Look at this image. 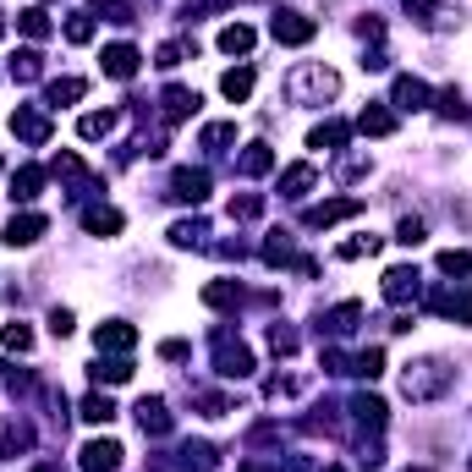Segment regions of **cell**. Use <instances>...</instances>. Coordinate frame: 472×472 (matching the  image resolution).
<instances>
[{"instance_id": "cell-47", "label": "cell", "mask_w": 472, "mask_h": 472, "mask_svg": "<svg viewBox=\"0 0 472 472\" xmlns=\"http://www.w3.org/2000/svg\"><path fill=\"white\" fill-rule=\"evenodd\" d=\"M181 60H187V44H160V60H154V67H181Z\"/></svg>"}, {"instance_id": "cell-52", "label": "cell", "mask_w": 472, "mask_h": 472, "mask_svg": "<svg viewBox=\"0 0 472 472\" xmlns=\"http://www.w3.org/2000/svg\"><path fill=\"white\" fill-rule=\"evenodd\" d=\"M34 472H67V467H55V461H39V467H34Z\"/></svg>"}, {"instance_id": "cell-3", "label": "cell", "mask_w": 472, "mask_h": 472, "mask_svg": "<svg viewBox=\"0 0 472 472\" xmlns=\"http://www.w3.org/2000/svg\"><path fill=\"white\" fill-rule=\"evenodd\" d=\"M214 373H226V380H247L253 373V352L231 330H214Z\"/></svg>"}, {"instance_id": "cell-32", "label": "cell", "mask_w": 472, "mask_h": 472, "mask_svg": "<svg viewBox=\"0 0 472 472\" xmlns=\"http://www.w3.org/2000/svg\"><path fill=\"white\" fill-rule=\"evenodd\" d=\"M39 72H44V55H39V50H17V55H12V77H17V83H34Z\"/></svg>"}, {"instance_id": "cell-40", "label": "cell", "mask_w": 472, "mask_h": 472, "mask_svg": "<svg viewBox=\"0 0 472 472\" xmlns=\"http://www.w3.org/2000/svg\"><path fill=\"white\" fill-rule=\"evenodd\" d=\"M297 253H292V236L286 231H269V242H264V264H292Z\"/></svg>"}, {"instance_id": "cell-18", "label": "cell", "mask_w": 472, "mask_h": 472, "mask_svg": "<svg viewBox=\"0 0 472 472\" xmlns=\"http://www.w3.org/2000/svg\"><path fill=\"white\" fill-rule=\"evenodd\" d=\"M346 138H352V127H346V121H324V127H313V132H308V148L335 154V148H346Z\"/></svg>"}, {"instance_id": "cell-44", "label": "cell", "mask_w": 472, "mask_h": 472, "mask_svg": "<svg viewBox=\"0 0 472 472\" xmlns=\"http://www.w3.org/2000/svg\"><path fill=\"white\" fill-rule=\"evenodd\" d=\"M67 39H72V44H88V39H93V17H88V12H72V17H67Z\"/></svg>"}, {"instance_id": "cell-55", "label": "cell", "mask_w": 472, "mask_h": 472, "mask_svg": "<svg viewBox=\"0 0 472 472\" xmlns=\"http://www.w3.org/2000/svg\"><path fill=\"white\" fill-rule=\"evenodd\" d=\"M324 472H340V467H324Z\"/></svg>"}, {"instance_id": "cell-13", "label": "cell", "mask_w": 472, "mask_h": 472, "mask_svg": "<svg viewBox=\"0 0 472 472\" xmlns=\"http://www.w3.org/2000/svg\"><path fill=\"white\" fill-rule=\"evenodd\" d=\"M428 308H434V313H445V319L472 324V286H467V292H428Z\"/></svg>"}, {"instance_id": "cell-48", "label": "cell", "mask_w": 472, "mask_h": 472, "mask_svg": "<svg viewBox=\"0 0 472 472\" xmlns=\"http://www.w3.org/2000/svg\"><path fill=\"white\" fill-rule=\"evenodd\" d=\"M368 171V160H363V154H346V160H340V181H357Z\"/></svg>"}, {"instance_id": "cell-28", "label": "cell", "mask_w": 472, "mask_h": 472, "mask_svg": "<svg viewBox=\"0 0 472 472\" xmlns=\"http://www.w3.org/2000/svg\"><path fill=\"white\" fill-rule=\"evenodd\" d=\"M220 93H226V100H247V93H253V67H236V72H226L220 77Z\"/></svg>"}, {"instance_id": "cell-34", "label": "cell", "mask_w": 472, "mask_h": 472, "mask_svg": "<svg viewBox=\"0 0 472 472\" xmlns=\"http://www.w3.org/2000/svg\"><path fill=\"white\" fill-rule=\"evenodd\" d=\"M204 236H209L204 220H176V226H171V242L176 247H204Z\"/></svg>"}, {"instance_id": "cell-39", "label": "cell", "mask_w": 472, "mask_h": 472, "mask_svg": "<svg viewBox=\"0 0 472 472\" xmlns=\"http://www.w3.org/2000/svg\"><path fill=\"white\" fill-rule=\"evenodd\" d=\"M17 28L28 39H50V17L39 12V6H28V12H17Z\"/></svg>"}, {"instance_id": "cell-50", "label": "cell", "mask_w": 472, "mask_h": 472, "mask_svg": "<svg viewBox=\"0 0 472 472\" xmlns=\"http://www.w3.org/2000/svg\"><path fill=\"white\" fill-rule=\"evenodd\" d=\"M160 357H171V363H181V357H187V340H165V346H160Z\"/></svg>"}, {"instance_id": "cell-36", "label": "cell", "mask_w": 472, "mask_h": 472, "mask_svg": "<svg viewBox=\"0 0 472 472\" xmlns=\"http://www.w3.org/2000/svg\"><path fill=\"white\" fill-rule=\"evenodd\" d=\"M204 302L209 308H236L242 302V286H236V280H214V286H204Z\"/></svg>"}, {"instance_id": "cell-31", "label": "cell", "mask_w": 472, "mask_h": 472, "mask_svg": "<svg viewBox=\"0 0 472 472\" xmlns=\"http://www.w3.org/2000/svg\"><path fill=\"white\" fill-rule=\"evenodd\" d=\"M88 12H93V17H105V22H116V28H127V22H138V17H132V6H127V0H88Z\"/></svg>"}, {"instance_id": "cell-5", "label": "cell", "mask_w": 472, "mask_h": 472, "mask_svg": "<svg viewBox=\"0 0 472 472\" xmlns=\"http://www.w3.org/2000/svg\"><path fill=\"white\" fill-rule=\"evenodd\" d=\"M269 34H275L280 44H308L313 34H319V22H313L308 12H275V17H269Z\"/></svg>"}, {"instance_id": "cell-33", "label": "cell", "mask_w": 472, "mask_h": 472, "mask_svg": "<svg viewBox=\"0 0 472 472\" xmlns=\"http://www.w3.org/2000/svg\"><path fill=\"white\" fill-rule=\"evenodd\" d=\"M77 418H83V423H110V418H116V401H110V396H83Z\"/></svg>"}, {"instance_id": "cell-10", "label": "cell", "mask_w": 472, "mask_h": 472, "mask_svg": "<svg viewBox=\"0 0 472 472\" xmlns=\"http://www.w3.org/2000/svg\"><path fill=\"white\" fill-rule=\"evenodd\" d=\"M12 132L22 138V143H50V116L44 110H28V105H17V116H12Z\"/></svg>"}, {"instance_id": "cell-20", "label": "cell", "mask_w": 472, "mask_h": 472, "mask_svg": "<svg viewBox=\"0 0 472 472\" xmlns=\"http://www.w3.org/2000/svg\"><path fill=\"white\" fill-rule=\"evenodd\" d=\"M357 324H363V308H357V302H340V308L324 313V324H319V330H330V335H352Z\"/></svg>"}, {"instance_id": "cell-1", "label": "cell", "mask_w": 472, "mask_h": 472, "mask_svg": "<svg viewBox=\"0 0 472 472\" xmlns=\"http://www.w3.org/2000/svg\"><path fill=\"white\" fill-rule=\"evenodd\" d=\"M451 380H456V373L439 363V357H423V363H406L401 390H406V401H434V396L451 390Z\"/></svg>"}, {"instance_id": "cell-46", "label": "cell", "mask_w": 472, "mask_h": 472, "mask_svg": "<svg viewBox=\"0 0 472 472\" xmlns=\"http://www.w3.org/2000/svg\"><path fill=\"white\" fill-rule=\"evenodd\" d=\"M269 346H275L280 357H292V352H297V330H286V324H269Z\"/></svg>"}, {"instance_id": "cell-41", "label": "cell", "mask_w": 472, "mask_h": 472, "mask_svg": "<svg viewBox=\"0 0 472 472\" xmlns=\"http://www.w3.org/2000/svg\"><path fill=\"white\" fill-rule=\"evenodd\" d=\"M439 275H472V253L467 247H445L439 253Z\"/></svg>"}, {"instance_id": "cell-12", "label": "cell", "mask_w": 472, "mask_h": 472, "mask_svg": "<svg viewBox=\"0 0 472 472\" xmlns=\"http://www.w3.org/2000/svg\"><path fill=\"white\" fill-rule=\"evenodd\" d=\"M121 456H127V451H121L116 439H88V445H83V472H116Z\"/></svg>"}, {"instance_id": "cell-29", "label": "cell", "mask_w": 472, "mask_h": 472, "mask_svg": "<svg viewBox=\"0 0 472 472\" xmlns=\"http://www.w3.org/2000/svg\"><path fill=\"white\" fill-rule=\"evenodd\" d=\"M209 154H226L231 143H236V127H231V121H209V127H204V138H198Z\"/></svg>"}, {"instance_id": "cell-42", "label": "cell", "mask_w": 472, "mask_h": 472, "mask_svg": "<svg viewBox=\"0 0 472 472\" xmlns=\"http://www.w3.org/2000/svg\"><path fill=\"white\" fill-rule=\"evenodd\" d=\"M0 346H6V352H28V346H34V330H28V324H6V330H0Z\"/></svg>"}, {"instance_id": "cell-15", "label": "cell", "mask_w": 472, "mask_h": 472, "mask_svg": "<svg viewBox=\"0 0 472 472\" xmlns=\"http://www.w3.org/2000/svg\"><path fill=\"white\" fill-rule=\"evenodd\" d=\"M44 231H50V220H44V214H12V226H6V242H12V247H34Z\"/></svg>"}, {"instance_id": "cell-7", "label": "cell", "mask_w": 472, "mask_h": 472, "mask_svg": "<svg viewBox=\"0 0 472 472\" xmlns=\"http://www.w3.org/2000/svg\"><path fill=\"white\" fill-rule=\"evenodd\" d=\"M93 346H100V352H132V346H138V330L127 324V319H105L100 330H93Z\"/></svg>"}, {"instance_id": "cell-14", "label": "cell", "mask_w": 472, "mask_h": 472, "mask_svg": "<svg viewBox=\"0 0 472 472\" xmlns=\"http://www.w3.org/2000/svg\"><path fill=\"white\" fill-rule=\"evenodd\" d=\"M390 100H396V110H428V83L423 77H396V88H390Z\"/></svg>"}, {"instance_id": "cell-45", "label": "cell", "mask_w": 472, "mask_h": 472, "mask_svg": "<svg viewBox=\"0 0 472 472\" xmlns=\"http://www.w3.org/2000/svg\"><path fill=\"white\" fill-rule=\"evenodd\" d=\"M264 214V198L247 193V198H231V220H259Z\"/></svg>"}, {"instance_id": "cell-43", "label": "cell", "mask_w": 472, "mask_h": 472, "mask_svg": "<svg viewBox=\"0 0 472 472\" xmlns=\"http://www.w3.org/2000/svg\"><path fill=\"white\" fill-rule=\"evenodd\" d=\"M423 236H428V226H423V220H418V214H406V220H401V226H396V242H401V247H418Z\"/></svg>"}, {"instance_id": "cell-19", "label": "cell", "mask_w": 472, "mask_h": 472, "mask_svg": "<svg viewBox=\"0 0 472 472\" xmlns=\"http://www.w3.org/2000/svg\"><path fill=\"white\" fill-rule=\"evenodd\" d=\"M357 132H363V138H390V132H396V116H390L385 105H368V110L357 116Z\"/></svg>"}, {"instance_id": "cell-21", "label": "cell", "mask_w": 472, "mask_h": 472, "mask_svg": "<svg viewBox=\"0 0 472 472\" xmlns=\"http://www.w3.org/2000/svg\"><path fill=\"white\" fill-rule=\"evenodd\" d=\"M352 418H357V423H368V428H385L390 406H385L380 396H368V390H363V396H352Z\"/></svg>"}, {"instance_id": "cell-27", "label": "cell", "mask_w": 472, "mask_h": 472, "mask_svg": "<svg viewBox=\"0 0 472 472\" xmlns=\"http://www.w3.org/2000/svg\"><path fill=\"white\" fill-rule=\"evenodd\" d=\"M77 132H83L88 143H93V138H110V132H116V110H88V116L77 121Z\"/></svg>"}, {"instance_id": "cell-25", "label": "cell", "mask_w": 472, "mask_h": 472, "mask_svg": "<svg viewBox=\"0 0 472 472\" xmlns=\"http://www.w3.org/2000/svg\"><path fill=\"white\" fill-rule=\"evenodd\" d=\"M406 17H412L418 28H434V34H439V28H451V12H439L434 0H406Z\"/></svg>"}, {"instance_id": "cell-53", "label": "cell", "mask_w": 472, "mask_h": 472, "mask_svg": "<svg viewBox=\"0 0 472 472\" xmlns=\"http://www.w3.org/2000/svg\"><path fill=\"white\" fill-rule=\"evenodd\" d=\"M0 34H6V17H0Z\"/></svg>"}, {"instance_id": "cell-2", "label": "cell", "mask_w": 472, "mask_h": 472, "mask_svg": "<svg viewBox=\"0 0 472 472\" xmlns=\"http://www.w3.org/2000/svg\"><path fill=\"white\" fill-rule=\"evenodd\" d=\"M286 93H292V105H324V100L340 93V77L330 67H297L286 77Z\"/></svg>"}, {"instance_id": "cell-26", "label": "cell", "mask_w": 472, "mask_h": 472, "mask_svg": "<svg viewBox=\"0 0 472 472\" xmlns=\"http://www.w3.org/2000/svg\"><path fill=\"white\" fill-rule=\"evenodd\" d=\"M160 105H165V116H171V121H187V116H193L204 100H198L193 88H165V100H160Z\"/></svg>"}, {"instance_id": "cell-51", "label": "cell", "mask_w": 472, "mask_h": 472, "mask_svg": "<svg viewBox=\"0 0 472 472\" xmlns=\"http://www.w3.org/2000/svg\"><path fill=\"white\" fill-rule=\"evenodd\" d=\"M286 472H313V467H308L302 456H292V461H286Z\"/></svg>"}, {"instance_id": "cell-30", "label": "cell", "mask_w": 472, "mask_h": 472, "mask_svg": "<svg viewBox=\"0 0 472 472\" xmlns=\"http://www.w3.org/2000/svg\"><path fill=\"white\" fill-rule=\"evenodd\" d=\"M93 380H100V385H127L132 380V363L127 357H105V363H93Z\"/></svg>"}, {"instance_id": "cell-4", "label": "cell", "mask_w": 472, "mask_h": 472, "mask_svg": "<svg viewBox=\"0 0 472 472\" xmlns=\"http://www.w3.org/2000/svg\"><path fill=\"white\" fill-rule=\"evenodd\" d=\"M352 214H363V198H330V204H313L302 214V226L308 231H330V226H340V220H352Z\"/></svg>"}, {"instance_id": "cell-49", "label": "cell", "mask_w": 472, "mask_h": 472, "mask_svg": "<svg viewBox=\"0 0 472 472\" xmlns=\"http://www.w3.org/2000/svg\"><path fill=\"white\" fill-rule=\"evenodd\" d=\"M50 335H60V340L72 335V313H67V308H55V313H50Z\"/></svg>"}, {"instance_id": "cell-22", "label": "cell", "mask_w": 472, "mask_h": 472, "mask_svg": "<svg viewBox=\"0 0 472 472\" xmlns=\"http://www.w3.org/2000/svg\"><path fill=\"white\" fill-rule=\"evenodd\" d=\"M313 181H319V171H313V165H292L286 176H280V198H308Z\"/></svg>"}, {"instance_id": "cell-38", "label": "cell", "mask_w": 472, "mask_h": 472, "mask_svg": "<svg viewBox=\"0 0 472 472\" xmlns=\"http://www.w3.org/2000/svg\"><path fill=\"white\" fill-rule=\"evenodd\" d=\"M83 93H88L83 77H60V83H50V105H77Z\"/></svg>"}, {"instance_id": "cell-37", "label": "cell", "mask_w": 472, "mask_h": 472, "mask_svg": "<svg viewBox=\"0 0 472 472\" xmlns=\"http://www.w3.org/2000/svg\"><path fill=\"white\" fill-rule=\"evenodd\" d=\"M352 373H357V380H380V373H385V352H380V346L357 352V357H352Z\"/></svg>"}, {"instance_id": "cell-54", "label": "cell", "mask_w": 472, "mask_h": 472, "mask_svg": "<svg viewBox=\"0 0 472 472\" xmlns=\"http://www.w3.org/2000/svg\"><path fill=\"white\" fill-rule=\"evenodd\" d=\"M242 472H259V467H242Z\"/></svg>"}, {"instance_id": "cell-56", "label": "cell", "mask_w": 472, "mask_h": 472, "mask_svg": "<svg viewBox=\"0 0 472 472\" xmlns=\"http://www.w3.org/2000/svg\"><path fill=\"white\" fill-rule=\"evenodd\" d=\"M418 472H423V467H418Z\"/></svg>"}, {"instance_id": "cell-11", "label": "cell", "mask_w": 472, "mask_h": 472, "mask_svg": "<svg viewBox=\"0 0 472 472\" xmlns=\"http://www.w3.org/2000/svg\"><path fill=\"white\" fill-rule=\"evenodd\" d=\"M171 198L198 209V204L209 198V171H176V176H171Z\"/></svg>"}, {"instance_id": "cell-17", "label": "cell", "mask_w": 472, "mask_h": 472, "mask_svg": "<svg viewBox=\"0 0 472 472\" xmlns=\"http://www.w3.org/2000/svg\"><path fill=\"white\" fill-rule=\"evenodd\" d=\"M236 171H242V176H269V171H275V148H269V143H247L242 160H236Z\"/></svg>"}, {"instance_id": "cell-9", "label": "cell", "mask_w": 472, "mask_h": 472, "mask_svg": "<svg viewBox=\"0 0 472 472\" xmlns=\"http://www.w3.org/2000/svg\"><path fill=\"white\" fill-rule=\"evenodd\" d=\"M138 50L132 44H105V55H100V67H105V77H116V83H132L138 77Z\"/></svg>"}, {"instance_id": "cell-16", "label": "cell", "mask_w": 472, "mask_h": 472, "mask_svg": "<svg viewBox=\"0 0 472 472\" xmlns=\"http://www.w3.org/2000/svg\"><path fill=\"white\" fill-rule=\"evenodd\" d=\"M121 226H127V220H121V209H110V204H100V209L83 214V231H88V236H116Z\"/></svg>"}, {"instance_id": "cell-24", "label": "cell", "mask_w": 472, "mask_h": 472, "mask_svg": "<svg viewBox=\"0 0 472 472\" xmlns=\"http://www.w3.org/2000/svg\"><path fill=\"white\" fill-rule=\"evenodd\" d=\"M39 187H44V171H39V165H22V171L12 176V198H17V204H34Z\"/></svg>"}, {"instance_id": "cell-8", "label": "cell", "mask_w": 472, "mask_h": 472, "mask_svg": "<svg viewBox=\"0 0 472 472\" xmlns=\"http://www.w3.org/2000/svg\"><path fill=\"white\" fill-rule=\"evenodd\" d=\"M132 418H138V428H143V434H154V439L171 434V423H176V418H171V406H165L160 396H143V401L132 406Z\"/></svg>"}, {"instance_id": "cell-35", "label": "cell", "mask_w": 472, "mask_h": 472, "mask_svg": "<svg viewBox=\"0 0 472 472\" xmlns=\"http://www.w3.org/2000/svg\"><path fill=\"white\" fill-rule=\"evenodd\" d=\"M380 242L385 236H352V242L335 247V259H346V264H352V259H373V253H380Z\"/></svg>"}, {"instance_id": "cell-23", "label": "cell", "mask_w": 472, "mask_h": 472, "mask_svg": "<svg viewBox=\"0 0 472 472\" xmlns=\"http://www.w3.org/2000/svg\"><path fill=\"white\" fill-rule=\"evenodd\" d=\"M253 44H259V34H253L247 22H231V28H220V50H226V55H247Z\"/></svg>"}, {"instance_id": "cell-6", "label": "cell", "mask_w": 472, "mask_h": 472, "mask_svg": "<svg viewBox=\"0 0 472 472\" xmlns=\"http://www.w3.org/2000/svg\"><path fill=\"white\" fill-rule=\"evenodd\" d=\"M412 297H423V275L412 269V264H401V269H385V302H412Z\"/></svg>"}]
</instances>
